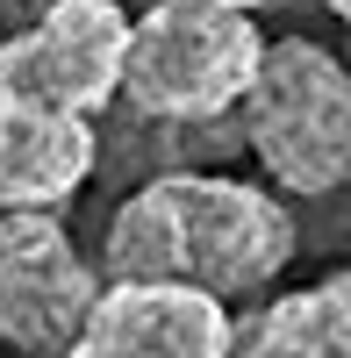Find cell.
I'll use <instances>...</instances> for the list:
<instances>
[{
    "instance_id": "cell-5",
    "label": "cell",
    "mask_w": 351,
    "mask_h": 358,
    "mask_svg": "<svg viewBox=\"0 0 351 358\" xmlns=\"http://www.w3.org/2000/svg\"><path fill=\"white\" fill-rule=\"evenodd\" d=\"M101 301V265L72 244L57 208H0V344L79 351Z\"/></svg>"
},
{
    "instance_id": "cell-1",
    "label": "cell",
    "mask_w": 351,
    "mask_h": 358,
    "mask_svg": "<svg viewBox=\"0 0 351 358\" xmlns=\"http://www.w3.org/2000/svg\"><path fill=\"white\" fill-rule=\"evenodd\" d=\"M301 229L287 201L229 172H158L108 215L101 273L108 280H194L244 301L294 265Z\"/></svg>"
},
{
    "instance_id": "cell-6",
    "label": "cell",
    "mask_w": 351,
    "mask_h": 358,
    "mask_svg": "<svg viewBox=\"0 0 351 358\" xmlns=\"http://www.w3.org/2000/svg\"><path fill=\"white\" fill-rule=\"evenodd\" d=\"M86 358H222L237 351L229 301L194 280H101L79 330Z\"/></svg>"
},
{
    "instance_id": "cell-7",
    "label": "cell",
    "mask_w": 351,
    "mask_h": 358,
    "mask_svg": "<svg viewBox=\"0 0 351 358\" xmlns=\"http://www.w3.org/2000/svg\"><path fill=\"white\" fill-rule=\"evenodd\" d=\"M101 165L94 115L0 94V208H65Z\"/></svg>"
},
{
    "instance_id": "cell-4",
    "label": "cell",
    "mask_w": 351,
    "mask_h": 358,
    "mask_svg": "<svg viewBox=\"0 0 351 358\" xmlns=\"http://www.w3.org/2000/svg\"><path fill=\"white\" fill-rule=\"evenodd\" d=\"M122 57H129V15L115 0H50L0 36V94L101 115L122 101Z\"/></svg>"
},
{
    "instance_id": "cell-2",
    "label": "cell",
    "mask_w": 351,
    "mask_h": 358,
    "mask_svg": "<svg viewBox=\"0 0 351 358\" xmlns=\"http://www.w3.org/2000/svg\"><path fill=\"white\" fill-rule=\"evenodd\" d=\"M266 36H258L251 8H222V0H151L129 15V57H122V101L143 122L165 129H208L237 115Z\"/></svg>"
},
{
    "instance_id": "cell-9",
    "label": "cell",
    "mask_w": 351,
    "mask_h": 358,
    "mask_svg": "<svg viewBox=\"0 0 351 358\" xmlns=\"http://www.w3.org/2000/svg\"><path fill=\"white\" fill-rule=\"evenodd\" d=\"M323 8H330V15H337V22L351 29V0H323Z\"/></svg>"
},
{
    "instance_id": "cell-10",
    "label": "cell",
    "mask_w": 351,
    "mask_h": 358,
    "mask_svg": "<svg viewBox=\"0 0 351 358\" xmlns=\"http://www.w3.org/2000/svg\"><path fill=\"white\" fill-rule=\"evenodd\" d=\"M222 8H251V15H258V8H266V0H222Z\"/></svg>"
},
{
    "instance_id": "cell-3",
    "label": "cell",
    "mask_w": 351,
    "mask_h": 358,
    "mask_svg": "<svg viewBox=\"0 0 351 358\" xmlns=\"http://www.w3.org/2000/svg\"><path fill=\"white\" fill-rule=\"evenodd\" d=\"M244 151L280 194L323 201L351 179V57L315 36H280L244 94Z\"/></svg>"
},
{
    "instance_id": "cell-8",
    "label": "cell",
    "mask_w": 351,
    "mask_h": 358,
    "mask_svg": "<svg viewBox=\"0 0 351 358\" xmlns=\"http://www.w3.org/2000/svg\"><path fill=\"white\" fill-rule=\"evenodd\" d=\"M237 351H258V358H351V265L323 273L315 287H294L280 301H266L237 330Z\"/></svg>"
}]
</instances>
